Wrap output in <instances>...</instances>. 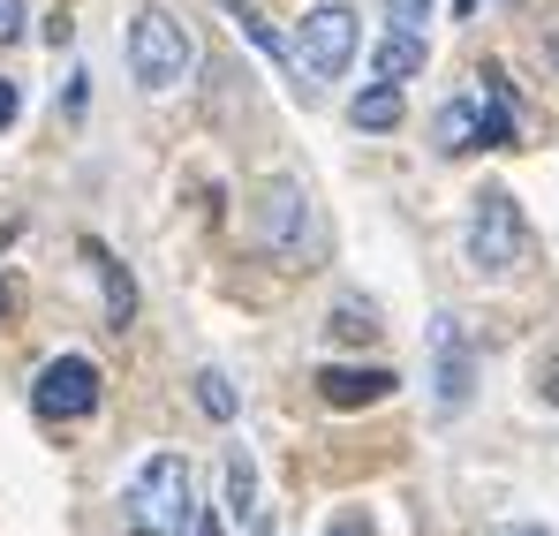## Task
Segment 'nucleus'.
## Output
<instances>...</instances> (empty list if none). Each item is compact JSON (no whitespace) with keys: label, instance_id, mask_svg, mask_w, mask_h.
I'll list each match as a JSON object with an SVG mask.
<instances>
[{"label":"nucleus","instance_id":"obj_17","mask_svg":"<svg viewBox=\"0 0 559 536\" xmlns=\"http://www.w3.org/2000/svg\"><path fill=\"white\" fill-rule=\"evenodd\" d=\"M424 23H431V0H385V31H408V38H424Z\"/></svg>","mask_w":559,"mask_h":536},{"label":"nucleus","instance_id":"obj_19","mask_svg":"<svg viewBox=\"0 0 559 536\" xmlns=\"http://www.w3.org/2000/svg\"><path fill=\"white\" fill-rule=\"evenodd\" d=\"M15 114H23V91H15V76H0V129H15Z\"/></svg>","mask_w":559,"mask_h":536},{"label":"nucleus","instance_id":"obj_2","mask_svg":"<svg viewBox=\"0 0 559 536\" xmlns=\"http://www.w3.org/2000/svg\"><path fill=\"white\" fill-rule=\"evenodd\" d=\"M129 69L144 91H182L197 69V38L182 31L175 8H136L129 15Z\"/></svg>","mask_w":559,"mask_h":536},{"label":"nucleus","instance_id":"obj_12","mask_svg":"<svg viewBox=\"0 0 559 536\" xmlns=\"http://www.w3.org/2000/svg\"><path fill=\"white\" fill-rule=\"evenodd\" d=\"M348 121H356V129H378V136H385V129H401V84L356 91V98H348Z\"/></svg>","mask_w":559,"mask_h":536},{"label":"nucleus","instance_id":"obj_16","mask_svg":"<svg viewBox=\"0 0 559 536\" xmlns=\"http://www.w3.org/2000/svg\"><path fill=\"white\" fill-rule=\"evenodd\" d=\"M333 333H341V341H371L378 310H371V302H341V310H333Z\"/></svg>","mask_w":559,"mask_h":536},{"label":"nucleus","instance_id":"obj_6","mask_svg":"<svg viewBox=\"0 0 559 536\" xmlns=\"http://www.w3.org/2000/svg\"><path fill=\"white\" fill-rule=\"evenodd\" d=\"M431 393H439V416H462L476 393V356H468V333L454 310L431 318Z\"/></svg>","mask_w":559,"mask_h":536},{"label":"nucleus","instance_id":"obj_5","mask_svg":"<svg viewBox=\"0 0 559 536\" xmlns=\"http://www.w3.org/2000/svg\"><path fill=\"white\" fill-rule=\"evenodd\" d=\"M310 84H333L348 61H356V15L348 8H310L302 15V38H295V53H287Z\"/></svg>","mask_w":559,"mask_h":536},{"label":"nucleus","instance_id":"obj_21","mask_svg":"<svg viewBox=\"0 0 559 536\" xmlns=\"http://www.w3.org/2000/svg\"><path fill=\"white\" fill-rule=\"evenodd\" d=\"M182 536H219V522H212V514L197 507V514H189V529H182Z\"/></svg>","mask_w":559,"mask_h":536},{"label":"nucleus","instance_id":"obj_1","mask_svg":"<svg viewBox=\"0 0 559 536\" xmlns=\"http://www.w3.org/2000/svg\"><path fill=\"white\" fill-rule=\"evenodd\" d=\"M197 514V484H189L182 453H152L136 476H129V499H121V522L129 536H182Z\"/></svg>","mask_w":559,"mask_h":536},{"label":"nucleus","instance_id":"obj_8","mask_svg":"<svg viewBox=\"0 0 559 536\" xmlns=\"http://www.w3.org/2000/svg\"><path fill=\"white\" fill-rule=\"evenodd\" d=\"M468 121H476V152H514L522 144V121H514V98H507L499 69L484 76V98H468Z\"/></svg>","mask_w":559,"mask_h":536},{"label":"nucleus","instance_id":"obj_14","mask_svg":"<svg viewBox=\"0 0 559 536\" xmlns=\"http://www.w3.org/2000/svg\"><path fill=\"white\" fill-rule=\"evenodd\" d=\"M227 507H235V514H250V507H258V461H250L242 446L227 453Z\"/></svg>","mask_w":559,"mask_h":536},{"label":"nucleus","instance_id":"obj_24","mask_svg":"<svg viewBox=\"0 0 559 536\" xmlns=\"http://www.w3.org/2000/svg\"><path fill=\"white\" fill-rule=\"evenodd\" d=\"M333 536H371V529H364V522H341V529H333Z\"/></svg>","mask_w":559,"mask_h":536},{"label":"nucleus","instance_id":"obj_9","mask_svg":"<svg viewBox=\"0 0 559 536\" xmlns=\"http://www.w3.org/2000/svg\"><path fill=\"white\" fill-rule=\"evenodd\" d=\"M393 385H401L393 370H356V362H325V370H318V393H325V408H378Z\"/></svg>","mask_w":559,"mask_h":536},{"label":"nucleus","instance_id":"obj_11","mask_svg":"<svg viewBox=\"0 0 559 536\" xmlns=\"http://www.w3.org/2000/svg\"><path fill=\"white\" fill-rule=\"evenodd\" d=\"M84 258H92V265H98V279H106V325L121 333V325L136 318V279H129V272L114 265V258H106L98 242H84Z\"/></svg>","mask_w":559,"mask_h":536},{"label":"nucleus","instance_id":"obj_20","mask_svg":"<svg viewBox=\"0 0 559 536\" xmlns=\"http://www.w3.org/2000/svg\"><path fill=\"white\" fill-rule=\"evenodd\" d=\"M484 536H552V529H545V522H491Z\"/></svg>","mask_w":559,"mask_h":536},{"label":"nucleus","instance_id":"obj_15","mask_svg":"<svg viewBox=\"0 0 559 536\" xmlns=\"http://www.w3.org/2000/svg\"><path fill=\"white\" fill-rule=\"evenodd\" d=\"M197 408H204L212 424H235V385H227L219 370H197Z\"/></svg>","mask_w":559,"mask_h":536},{"label":"nucleus","instance_id":"obj_23","mask_svg":"<svg viewBox=\"0 0 559 536\" xmlns=\"http://www.w3.org/2000/svg\"><path fill=\"white\" fill-rule=\"evenodd\" d=\"M545 61H552V69H559V23H552V31H545Z\"/></svg>","mask_w":559,"mask_h":536},{"label":"nucleus","instance_id":"obj_13","mask_svg":"<svg viewBox=\"0 0 559 536\" xmlns=\"http://www.w3.org/2000/svg\"><path fill=\"white\" fill-rule=\"evenodd\" d=\"M439 152H447V159L476 152V121H468V98H454V106L439 114Z\"/></svg>","mask_w":559,"mask_h":536},{"label":"nucleus","instance_id":"obj_22","mask_svg":"<svg viewBox=\"0 0 559 536\" xmlns=\"http://www.w3.org/2000/svg\"><path fill=\"white\" fill-rule=\"evenodd\" d=\"M545 401H559V356L545 362Z\"/></svg>","mask_w":559,"mask_h":536},{"label":"nucleus","instance_id":"obj_10","mask_svg":"<svg viewBox=\"0 0 559 536\" xmlns=\"http://www.w3.org/2000/svg\"><path fill=\"white\" fill-rule=\"evenodd\" d=\"M416 69H424V38L385 31V38H378V53H371V76H378V84H408Z\"/></svg>","mask_w":559,"mask_h":536},{"label":"nucleus","instance_id":"obj_18","mask_svg":"<svg viewBox=\"0 0 559 536\" xmlns=\"http://www.w3.org/2000/svg\"><path fill=\"white\" fill-rule=\"evenodd\" d=\"M23 23H31V8H23V0H0V46H15Z\"/></svg>","mask_w":559,"mask_h":536},{"label":"nucleus","instance_id":"obj_25","mask_svg":"<svg viewBox=\"0 0 559 536\" xmlns=\"http://www.w3.org/2000/svg\"><path fill=\"white\" fill-rule=\"evenodd\" d=\"M0 310H8V287H0Z\"/></svg>","mask_w":559,"mask_h":536},{"label":"nucleus","instance_id":"obj_7","mask_svg":"<svg viewBox=\"0 0 559 536\" xmlns=\"http://www.w3.org/2000/svg\"><path fill=\"white\" fill-rule=\"evenodd\" d=\"M31 408L53 416V424L92 416V408H98V362L92 356H53L46 370H38V385H31Z\"/></svg>","mask_w":559,"mask_h":536},{"label":"nucleus","instance_id":"obj_4","mask_svg":"<svg viewBox=\"0 0 559 536\" xmlns=\"http://www.w3.org/2000/svg\"><path fill=\"white\" fill-rule=\"evenodd\" d=\"M530 250V227H522V204L507 189H484L476 212H468V265L476 272H514Z\"/></svg>","mask_w":559,"mask_h":536},{"label":"nucleus","instance_id":"obj_26","mask_svg":"<svg viewBox=\"0 0 559 536\" xmlns=\"http://www.w3.org/2000/svg\"><path fill=\"white\" fill-rule=\"evenodd\" d=\"M507 8H514V0H507Z\"/></svg>","mask_w":559,"mask_h":536},{"label":"nucleus","instance_id":"obj_3","mask_svg":"<svg viewBox=\"0 0 559 536\" xmlns=\"http://www.w3.org/2000/svg\"><path fill=\"white\" fill-rule=\"evenodd\" d=\"M258 235L287 272H318L325 258V227H318V204L302 196V181H273L265 204H258Z\"/></svg>","mask_w":559,"mask_h":536}]
</instances>
